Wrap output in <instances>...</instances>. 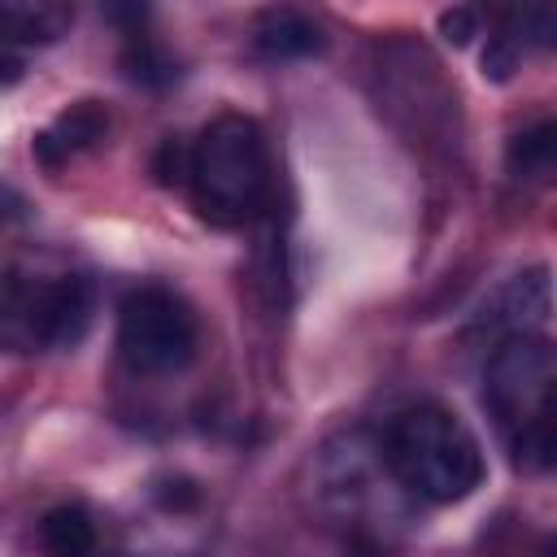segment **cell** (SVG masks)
<instances>
[{"label": "cell", "instance_id": "2", "mask_svg": "<svg viewBox=\"0 0 557 557\" xmlns=\"http://www.w3.org/2000/svg\"><path fill=\"white\" fill-rule=\"evenodd\" d=\"M379 453L387 461V474L409 496L431 505L466 500L483 483V448L474 431L435 400L400 409L387 422Z\"/></svg>", "mask_w": 557, "mask_h": 557}, {"label": "cell", "instance_id": "4", "mask_svg": "<svg viewBox=\"0 0 557 557\" xmlns=\"http://www.w3.org/2000/svg\"><path fill=\"white\" fill-rule=\"evenodd\" d=\"M4 344L13 352L30 348H74L91 326V283L78 274L26 278L17 265L4 274L0 300Z\"/></svg>", "mask_w": 557, "mask_h": 557}, {"label": "cell", "instance_id": "11", "mask_svg": "<svg viewBox=\"0 0 557 557\" xmlns=\"http://www.w3.org/2000/svg\"><path fill=\"white\" fill-rule=\"evenodd\" d=\"M44 557H91L96 553V522L83 505H57L39 522Z\"/></svg>", "mask_w": 557, "mask_h": 557}, {"label": "cell", "instance_id": "1", "mask_svg": "<svg viewBox=\"0 0 557 557\" xmlns=\"http://www.w3.org/2000/svg\"><path fill=\"white\" fill-rule=\"evenodd\" d=\"M483 405L518 470L527 474L557 470V344L553 339L513 335L496 344L483 374Z\"/></svg>", "mask_w": 557, "mask_h": 557}, {"label": "cell", "instance_id": "13", "mask_svg": "<svg viewBox=\"0 0 557 557\" xmlns=\"http://www.w3.org/2000/svg\"><path fill=\"white\" fill-rule=\"evenodd\" d=\"M122 70H126L131 83H144V87H165V83H174V74H178V65L165 57V48H157L148 35H131V39H126Z\"/></svg>", "mask_w": 557, "mask_h": 557}, {"label": "cell", "instance_id": "15", "mask_svg": "<svg viewBox=\"0 0 557 557\" xmlns=\"http://www.w3.org/2000/svg\"><path fill=\"white\" fill-rule=\"evenodd\" d=\"M518 57H522V52H518L505 35H492V39H487V52H483V74L496 78V83H505V78L518 70Z\"/></svg>", "mask_w": 557, "mask_h": 557}, {"label": "cell", "instance_id": "17", "mask_svg": "<svg viewBox=\"0 0 557 557\" xmlns=\"http://www.w3.org/2000/svg\"><path fill=\"white\" fill-rule=\"evenodd\" d=\"M544 557H557V535H548V540H544Z\"/></svg>", "mask_w": 557, "mask_h": 557}, {"label": "cell", "instance_id": "6", "mask_svg": "<svg viewBox=\"0 0 557 557\" xmlns=\"http://www.w3.org/2000/svg\"><path fill=\"white\" fill-rule=\"evenodd\" d=\"M553 309V283H548V270H522L513 274L509 283H500L483 305H479V318L474 326L479 331H492L505 339L513 335H531Z\"/></svg>", "mask_w": 557, "mask_h": 557}, {"label": "cell", "instance_id": "9", "mask_svg": "<svg viewBox=\"0 0 557 557\" xmlns=\"http://www.w3.org/2000/svg\"><path fill=\"white\" fill-rule=\"evenodd\" d=\"M505 174L527 187L557 183V117H540L505 144Z\"/></svg>", "mask_w": 557, "mask_h": 557}, {"label": "cell", "instance_id": "5", "mask_svg": "<svg viewBox=\"0 0 557 557\" xmlns=\"http://www.w3.org/2000/svg\"><path fill=\"white\" fill-rule=\"evenodd\" d=\"M196 313L161 283L131 287L117 305V352L135 374H174L196 357Z\"/></svg>", "mask_w": 557, "mask_h": 557}, {"label": "cell", "instance_id": "10", "mask_svg": "<svg viewBox=\"0 0 557 557\" xmlns=\"http://www.w3.org/2000/svg\"><path fill=\"white\" fill-rule=\"evenodd\" d=\"M74 9L61 0H4L0 4V35L4 44H52L70 30Z\"/></svg>", "mask_w": 557, "mask_h": 557}, {"label": "cell", "instance_id": "12", "mask_svg": "<svg viewBox=\"0 0 557 557\" xmlns=\"http://www.w3.org/2000/svg\"><path fill=\"white\" fill-rule=\"evenodd\" d=\"M500 35H505L518 52H522V48L557 52V9H553V4L505 9V13H500Z\"/></svg>", "mask_w": 557, "mask_h": 557}, {"label": "cell", "instance_id": "14", "mask_svg": "<svg viewBox=\"0 0 557 557\" xmlns=\"http://www.w3.org/2000/svg\"><path fill=\"white\" fill-rule=\"evenodd\" d=\"M152 170H157V178H161L165 187H174V183H187V174H191V148H183L178 139H165V144L157 148V161H152Z\"/></svg>", "mask_w": 557, "mask_h": 557}, {"label": "cell", "instance_id": "3", "mask_svg": "<svg viewBox=\"0 0 557 557\" xmlns=\"http://www.w3.org/2000/svg\"><path fill=\"white\" fill-rule=\"evenodd\" d=\"M191 205L218 226L248 222L270 187L265 135L248 113H218L191 144Z\"/></svg>", "mask_w": 557, "mask_h": 557}, {"label": "cell", "instance_id": "8", "mask_svg": "<svg viewBox=\"0 0 557 557\" xmlns=\"http://www.w3.org/2000/svg\"><path fill=\"white\" fill-rule=\"evenodd\" d=\"M252 44H257V52H265V57H274V61H292V57H313V52H322V48H326V35H322V26H318L309 13L278 4V9H261V13H257V22H252Z\"/></svg>", "mask_w": 557, "mask_h": 557}, {"label": "cell", "instance_id": "7", "mask_svg": "<svg viewBox=\"0 0 557 557\" xmlns=\"http://www.w3.org/2000/svg\"><path fill=\"white\" fill-rule=\"evenodd\" d=\"M104 131H109V113H104L96 100H78V104H70V109H61V113L35 135V157H39L48 170H57V165H65L70 157H78V152H87L91 144H100Z\"/></svg>", "mask_w": 557, "mask_h": 557}, {"label": "cell", "instance_id": "16", "mask_svg": "<svg viewBox=\"0 0 557 557\" xmlns=\"http://www.w3.org/2000/svg\"><path fill=\"white\" fill-rule=\"evenodd\" d=\"M474 30H479L474 9H444V13H440V35H444L453 48H466Z\"/></svg>", "mask_w": 557, "mask_h": 557}]
</instances>
